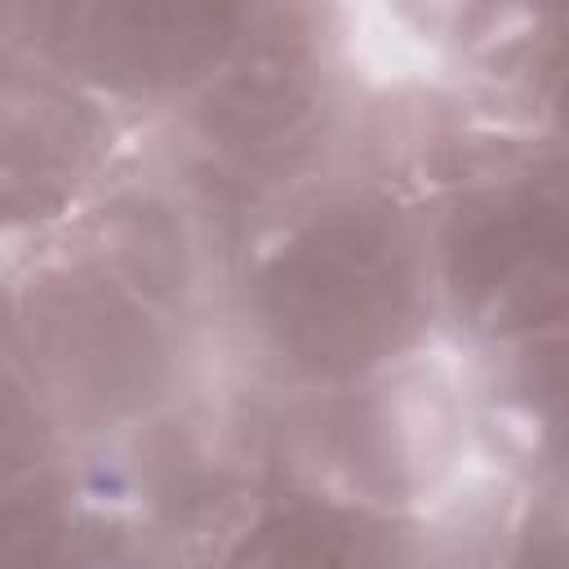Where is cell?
<instances>
[{"instance_id":"1","label":"cell","mask_w":569,"mask_h":569,"mask_svg":"<svg viewBox=\"0 0 569 569\" xmlns=\"http://www.w3.org/2000/svg\"><path fill=\"white\" fill-rule=\"evenodd\" d=\"M422 267L396 209L351 200L298 227L253 280L267 347L302 378L347 382L400 356L418 329Z\"/></svg>"},{"instance_id":"2","label":"cell","mask_w":569,"mask_h":569,"mask_svg":"<svg viewBox=\"0 0 569 569\" xmlns=\"http://www.w3.org/2000/svg\"><path fill=\"white\" fill-rule=\"evenodd\" d=\"M445 284L489 338L569 325V160L462 204L445 231Z\"/></svg>"},{"instance_id":"3","label":"cell","mask_w":569,"mask_h":569,"mask_svg":"<svg viewBox=\"0 0 569 569\" xmlns=\"http://www.w3.org/2000/svg\"><path fill=\"white\" fill-rule=\"evenodd\" d=\"M44 40L84 76L147 93L213 76L244 31V0H31Z\"/></svg>"},{"instance_id":"4","label":"cell","mask_w":569,"mask_h":569,"mask_svg":"<svg viewBox=\"0 0 569 569\" xmlns=\"http://www.w3.org/2000/svg\"><path fill=\"white\" fill-rule=\"evenodd\" d=\"M320 98L311 31L298 13H271L240 31L204 98V129L236 156H267L289 142Z\"/></svg>"},{"instance_id":"5","label":"cell","mask_w":569,"mask_h":569,"mask_svg":"<svg viewBox=\"0 0 569 569\" xmlns=\"http://www.w3.org/2000/svg\"><path fill=\"white\" fill-rule=\"evenodd\" d=\"M36 333L62 391L80 387V396L116 405L151 373V329L111 289H71L53 298Z\"/></svg>"},{"instance_id":"6","label":"cell","mask_w":569,"mask_h":569,"mask_svg":"<svg viewBox=\"0 0 569 569\" xmlns=\"http://www.w3.org/2000/svg\"><path fill=\"white\" fill-rule=\"evenodd\" d=\"M378 525L333 502H284L262 516L240 556L267 565H329V560H378Z\"/></svg>"},{"instance_id":"7","label":"cell","mask_w":569,"mask_h":569,"mask_svg":"<svg viewBox=\"0 0 569 569\" xmlns=\"http://www.w3.org/2000/svg\"><path fill=\"white\" fill-rule=\"evenodd\" d=\"M516 400L538 445L569 453V333H542L516 373Z\"/></svg>"},{"instance_id":"8","label":"cell","mask_w":569,"mask_h":569,"mask_svg":"<svg viewBox=\"0 0 569 569\" xmlns=\"http://www.w3.org/2000/svg\"><path fill=\"white\" fill-rule=\"evenodd\" d=\"M547 98L556 120L569 129V4L556 22V40H551V58H547Z\"/></svg>"}]
</instances>
